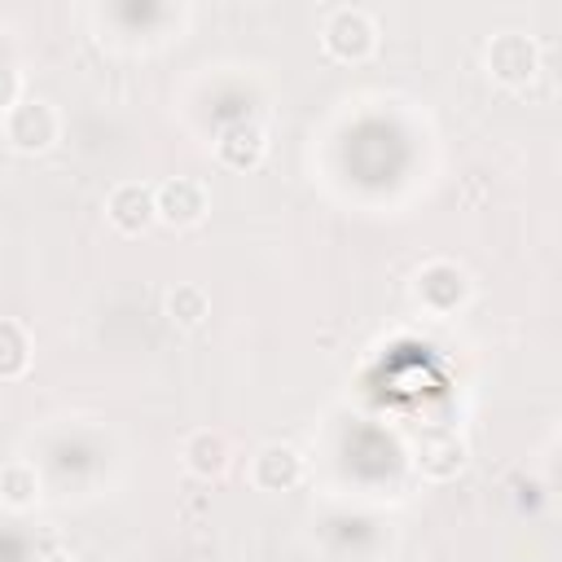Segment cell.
<instances>
[{
	"instance_id": "1",
	"label": "cell",
	"mask_w": 562,
	"mask_h": 562,
	"mask_svg": "<svg viewBox=\"0 0 562 562\" xmlns=\"http://www.w3.org/2000/svg\"><path fill=\"white\" fill-rule=\"evenodd\" d=\"M321 48L342 66H360L378 53V22L356 4H338L321 22Z\"/></svg>"
},
{
	"instance_id": "2",
	"label": "cell",
	"mask_w": 562,
	"mask_h": 562,
	"mask_svg": "<svg viewBox=\"0 0 562 562\" xmlns=\"http://www.w3.org/2000/svg\"><path fill=\"white\" fill-rule=\"evenodd\" d=\"M413 299L430 312V316H457L470 299H474V281L461 263L452 259H430L413 272Z\"/></svg>"
},
{
	"instance_id": "3",
	"label": "cell",
	"mask_w": 562,
	"mask_h": 562,
	"mask_svg": "<svg viewBox=\"0 0 562 562\" xmlns=\"http://www.w3.org/2000/svg\"><path fill=\"white\" fill-rule=\"evenodd\" d=\"M483 66H487L492 83H501L505 92H522L540 75V44L522 31H501L487 40Z\"/></svg>"
},
{
	"instance_id": "4",
	"label": "cell",
	"mask_w": 562,
	"mask_h": 562,
	"mask_svg": "<svg viewBox=\"0 0 562 562\" xmlns=\"http://www.w3.org/2000/svg\"><path fill=\"white\" fill-rule=\"evenodd\" d=\"M61 136V114L53 110V101L44 97H22L9 114H4V140L13 154H48Z\"/></svg>"
},
{
	"instance_id": "5",
	"label": "cell",
	"mask_w": 562,
	"mask_h": 562,
	"mask_svg": "<svg viewBox=\"0 0 562 562\" xmlns=\"http://www.w3.org/2000/svg\"><path fill=\"white\" fill-rule=\"evenodd\" d=\"M211 215V193L198 176H171L162 184H154V220L162 228L189 233Z\"/></svg>"
},
{
	"instance_id": "6",
	"label": "cell",
	"mask_w": 562,
	"mask_h": 562,
	"mask_svg": "<svg viewBox=\"0 0 562 562\" xmlns=\"http://www.w3.org/2000/svg\"><path fill=\"white\" fill-rule=\"evenodd\" d=\"M246 479H250V487H259V492H294V487L307 479V461H303V452H299L294 443L272 439V443L255 448V457H250V465H246Z\"/></svg>"
},
{
	"instance_id": "7",
	"label": "cell",
	"mask_w": 562,
	"mask_h": 562,
	"mask_svg": "<svg viewBox=\"0 0 562 562\" xmlns=\"http://www.w3.org/2000/svg\"><path fill=\"white\" fill-rule=\"evenodd\" d=\"M105 220L114 233L123 237H140L149 233L158 220H154V184L145 180H123L105 193Z\"/></svg>"
},
{
	"instance_id": "8",
	"label": "cell",
	"mask_w": 562,
	"mask_h": 562,
	"mask_svg": "<svg viewBox=\"0 0 562 562\" xmlns=\"http://www.w3.org/2000/svg\"><path fill=\"white\" fill-rule=\"evenodd\" d=\"M180 465H184L193 479L215 483V479H224L228 465H233V443H228L220 430H193V435H184V443H180Z\"/></svg>"
},
{
	"instance_id": "9",
	"label": "cell",
	"mask_w": 562,
	"mask_h": 562,
	"mask_svg": "<svg viewBox=\"0 0 562 562\" xmlns=\"http://www.w3.org/2000/svg\"><path fill=\"white\" fill-rule=\"evenodd\" d=\"M215 158L228 171H255L268 158V132L259 123H228L215 140Z\"/></svg>"
},
{
	"instance_id": "10",
	"label": "cell",
	"mask_w": 562,
	"mask_h": 562,
	"mask_svg": "<svg viewBox=\"0 0 562 562\" xmlns=\"http://www.w3.org/2000/svg\"><path fill=\"white\" fill-rule=\"evenodd\" d=\"M413 465H417V474H422L426 483H452L457 474H465L470 448H465L457 435H430V439H422Z\"/></svg>"
},
{
	"instance_id": "11",
	"label": "cell",
	"mask_w": 562,
	"mask_h": 562,
	"mask_svg": "<svg viewBox=\"0 0 562 562\" xmlns=\"http://www.w3.org/2000/svg\"><path fill=\"white\" fill-rule=\"evenodd\" d=\"M0 505L13 514H26L40 505V470L31 461H4L0 465Z\"/></svg>"
},
{
	"instance_id": "12",
	"label": "cell",
	"mask_w": 562,
	"mask_h": 562,
	"mask_svg": "<svg viewBox=\"0 0 562 562\" xmlns=\"http://www.w3.org/2000/svg\"><path fill=\"white\" fill-rule=\"evenodd\" d=\"M162 307H167V321H171V325L198 329V325H206V316H211V294H206L198 281H180V285L167 290Z\"/></svg>"
},
{
	"instance_id": "13",
	"label": "cell",
	"mask_w": 562,
	"mask_h": 562,
	"mask_svg": "<svg viewBox=\"0 0 562 562\" xmlns=\"http://www.w3.org/2000/svg\"><path fill=\"white\" fill-rule=\"evenodd\" d=\"M31 369V334L22 321L0 316V382H18Z\"/></svg>"
},
{
	"instance_id": "14",
	"label": "cell",
	"mask_w": 562,
	"mask_h": 562,
	"mask_svg": "<svg viewBox=\"0 0 562 562\" xmlns=\"http://www.w3.org/2000/svg\"><path fill=\"white\" fill-rule=\"evenodd\" d=\"M18 101H22V83H18V70L0 66V114H9Z\"/></svg>"
},
{
	"instance_id": "15",
	"label": "cell",
	"mask_w": 562,
	"mask_h": 562,
	"mask_svg": "<svg viewBox=\"0 0 562 562\" xmlns=\"http://www.w3.org/2000/svg\"><path fill=\"white\" fill-rule=\"evenodd\" d=\"M40 562H79V558H75V553H66V549H48Z\"/></svg>"
}]
</instances>
